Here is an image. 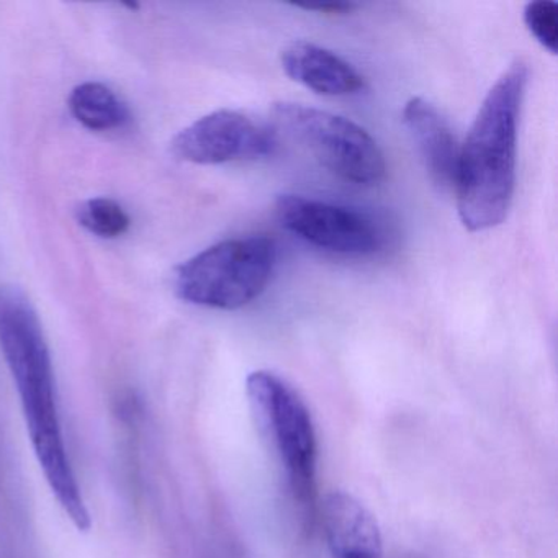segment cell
<instances>
[{
    "mask_svg": "<svg viewBox=\"0 0 558 558\" xmlns=\"http://www.w3.org/2000/svg\"><path fill=\"white\" fill-rule=\"evenodd\" d=\"M0 349L15 381L28 436L51 492L74 527H93L64 442L57 381L40 318L19 287H0Z\"/></svg>",
    "mask_w": 558,
    "mask_h": 558,
    "instance_id": "cell-1",
    "label": "cell"
},
{
    "mask_svg": "<svg viewBox=\"0 0 558 558\" xmlns=\"http://www.w3.org/2000/svg\"><path fill=\"white\" fill-rule=\"evenodd\" d=\"M529 83L522 60L509 64L480 106L457 171V208L473 233L492 230L508 217L515 191L518 129Z\"/></svg>",
    "mask_w": 558,
    "mask_h": 558,
    "instance_id": "cell-2",
    "label": "cell"
},
{
    "mask_svg": "<svg viewBox=\"0 0 558 558\" xmlns=\"http://www.w3.org/2000/svg\"><path fill=\"white\" fill-rule=\"evenodd\" d=\"M251 414L279 465L290 498L303 511L316 496L318 437L308 404L280 375L256 371L246 378Z\"/></svg>",
    "mask_w": 558,
    "mask_h": 558,
    "instance_id": "cell-3",
    "label": "cell"
},
{
    "mask_svg": "<svg viewBox=\"0 0 558 558\" xmlns=\"http://www.w3.org/2000/svg\"><path fill=\"white\" fill-rule=\"evenodd\" d=\"M276 264V243L263 234L221 241L179 267L175 292L192 305L240 310L266 290Z\"/></svg>",
    "mask_w": 558,
    "mask_h": 558,
    "instance_id": "cell-4",
    "label": "cell"
},
{
    "mask_svg": "<svg viewBox=\"0 0 558 558\" xmlns=\"http://www.w3.org/2000/svg\"><path fill=\"white\" fill-rule=\"evenodd\" d=\"M270 120L277 135L283 133L338 178L359 185L385 178L380 146L352 120L295 102L274 104Z\"/></svg>",
    "mask_w": 558,
    "mask_h": 558,
    "instance_id": "cell-5",
    "label": "cell"
},
{
    "mask_svg": "<svg viewBox=\"0 0 558 558\" xmlns=\"http://www.w3.org/2000/svg\"><path fill=\"white\" fill-rule=\"evenodd\" d=\"M276 215L287 231L328 253L368 256L384 243L372 218L342 205L283 194L276 201Z\"/></svg>",
    "mask_w": 558,
    "mask_h": 558,
    "instance_id": "cell-6",
    "label": "cell"
},
{
    "mask_svg": "<svg viewBox=\"0 0 558 558\" xmlns=\"http://www.w3.org/2000/svg\"><path fill=\"white\" fill-rule=\"evenodd\" d=\"M277 142L272 126L236 110H217L182 130L172 151L192 165L217 166L266 158L276 151Z\"/></svg>",
    "mask_w": 558,
    "mask_h": 558,
    "instance_id": "cell-7",
    "label": "cell"
},
{
    "mask_svg": "<svg viewBox=\"0 0 558 558\" xmlns=\"http://www.w3.org/2000/svg\"><path fill=\"white\" fill-rule=\"evenodd\" d=\"M403 123L420 151L430 181L453 191L459 171L460 145L449 120L429 100L413 97L403 109Z\"/></svg>",
    "mask_w": 558,
    "mask_h": 558,
    "instance_id": "cell-8",
    "label": "cell"
},
{
    "mask_svg": "<svg viewBox=\"0 0 558 558\" xmlns=\"http://www.w3.org/2000/svg\"><path fill=\"white\" fill-rule=\"evenodd\" d=\"M323 527L331 558H381L377 519L354 496L332 492L323 502Z\"/></svg>",
    "mask_w": 558,
    "mask_h": 558,
    "instance_id": "cell-9",
    "label": "cell"
},
{
    "mask_svg": "<svg viewBox=\"0 0 558 558\" xmlns=\"http://www.w3.org/2000/svg\"><path fill=\"white\" fill-rule=\"evenodd\" d=\"M280 61L290 80L322 96H354L365 87L364 77L349 61L308 41L289 45Z\"/></svg>",
    "mask_w": 558,
    "mask_h": 558,
    "instance_id": "cell-10",
    "label": "cell"
},
{
    "mask_svg": "<svg viewBox=\"0 0 558 558\" xmlns=\"http://www.w3.org/2000/svg\"><path fill=\"white\" fill-rule=\"evenodd\" d=\"M74 119L93 132H110L129 123V107L110 87L100 83H84L74 87L70 96Z\"/></svg>",
    "mask_w": 558,
    "mask_h": 558,
    "instance_id": "cell-11",
    "label": "cell"
},
{
    "mask_svg": "<svg viewBox=\"0 0 558 558\" xmlns=\"http://www.w3.org/2000/svg\"><path fill=\"white\" fill-rule=\"evenodd\" d=\"M77 221L89 233L106 240H116L123 236L130 230L129 214L119 202L112 198L97 197L84 202L77 208Z\"/></svg>",
    "mask_w": 558,
    "mask_h": 558,
    "instance_id": "cell-12",
    "label": "cell"
},
{
    "mask_svg": "<svg viewBox=\"0 0 558 558\" xmlns=\"http://www.w3.org/2000/svg\"><path fill=\"white\" fill-rule=\"evenodd\" d=\"M524 24L532 37L551 54L558 50V9L551 0H535L524 9Z\"/></svg>",
    "mask_w": 558,
    "mask_h": 558,
    "instance_id": "cell-13",
    "label": "cell"
}]
</instances>
